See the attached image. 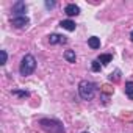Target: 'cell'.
Returning a JSON list of instances; mask_svg holds the SVG:
<instances>
[{
    "instance_id": "6da1fadb",
    "label": "cell",
    "mask_w": 133,
    "mask_h": 133,
    "mask_svg": "<svg viewBox=\"0 0 133 133\" xmlns=\"http://www.w3.org/2000/svg\"><path fill=\"white\" fill-rule=\"evenodd\" d=\"M39 125L42 127V130H44L45 133H66L63 124H61L59 121H56V119L42 117V119H39Z\"/></svg>"
},
{
    "instance_id": "7a4b0ae2",
    "label": "cell",
    "mask_w": 133,
    "mask_h": 133,
    "mask_svg": "<svg viewBox=\"0 0 133 133\" xmlns=\"http://www.w3.org/2000/svg\"><path fill=\"white\" fill-rule=\"evenodd\" d=\"M36 69V59L33 55H25L21 61V68H19V72L21 75L27 77V75H31Z\"/></svg>"
},
{
    "instance_id": "3957f363",
    "label": "cell",
    "mask_w": 133,
    "mask_h": 133,
    "mask_svg": "<svg viewBox=\"0 0 133 133\" xmlns=\"http://www.w3.org/2000/svg\"><path fill=\"white\" fill-rule=\"evenodd\" d=\"M78 94L83 100H91L96 94V85L88 80H82L78 83Z\"/></svg>"
},
{
    "instance_id": "277c9868",
    "label": "cell",
    "mask_w": 133,
    "mask_h": 133,
    "mask_svg": "<svg viewBox=\"0 0 133 133\" xmlns=\"http://www.w3.org/2000/svg\"><path fill=\"white\" fill-rule=\"evenodd\" d=\"M30 24V19L27 17V16H16V17H13L11 19V25L13 27H16V28H24V27H27Z\"/></svg>"
},
{
    "instance_id": "5b68a950",
    "label": "cell",
    "mask_w": 133,
    "mask_h": 133,
    "mask_svg": "<svg viewBox=\"0 0 133 133\" xmlns=\"http://www.w3.org/2000/svg\"><path fill=\"white\" fill-rule=\"evenodd\" d=\"M49 42H50L52 45H55V44H66V42H68V38L63 36V35H56V33H53V35L49 36Z\"/></svg>"
},
{
    "instance_id": "8992f818",
    "label": "cell",
    "mask_w": 133,
    "mask_h": 133,
    "mask_svg": "<svg viewBox=\"0 0 133 133\" xmlns=\"http://www.w3.org/2000/svg\"><path fill=\"white\" fill-rule=\"evenodd\" d=\"M64 13L68 14L69 17H72V16H78V14H80V8H78L75 3H69V5H66Z\"/></svg>"
},
{
    "instance_id": "52a82bcc",
    "label": "cell",
    "mask_w": 133,
    "mask_h": 133,
    "mask_svg": "<svg viewBox=\"0 0 133 133\" xmlns=\"http://www.w3.org/2000/svg\"><path fill=\"white\" fill-rule=\"evenodd\" d=\"M25 11H27V5H25L24 2H16V3L13 5V13L17 14V17H19V16H24L22 13H25Z\"/></svg>"
},
{
    "instance_id": "ba28073f",
    "label": "cell",
    "mask_w": 133,
    "mask_h": 133,
    "mask_svg": "<svg viewBox=\"0 0 133 133\" xmlns=\"http://www.w3.org/2000/svg\"><path fill=\"white\" fill-rule=\"evenodd\" d=\"M59 27H63L64 30H68V31H74L77 25H75V22H74V21L68 19V21H61V22H59Z\"/></svg>"
},
{
    "instance_id": "9c48e42d",
    "label": "cell",
    "mask_w": 133,
    "mask_h": 133,
    "mask_svg": "<svg viewBox=\"0 0 133 133\" xmlns=\"http://www.w3.org/2000/svg\"><path fill=\"white\" fill-rule=\"evenodd\" d=\"M88 45H89L91 49H94V50H97V49L100 47V39H99L97 36H91V38L88 39Z\"/></svg>"
},
{
    "instance_id": "30bf717a",
    "label": "cell",
    "mask_w": 133,
    "mask_h": 133,
    "mask_svg": "<svg viewBox=\"0 0 133 133\" xmlns=\"http://www.w3.org/2000/svg\"><path fill=\"white\" fill-rule=\"evenodd\" d=\"M97 61H99V63H102L103 66H107V64H110V63L113 61V55H110V53H105V55H100V56L97 58Z\"/></svg>"
},
{
    "instance_id": "8fae6325",
    "label": "cell",
    "mask_w": 133,
    "mask_h": 133,
    "mask_svg": "<svg viewBox=\"0 0 133 133\" xmlns=\"http://www.w3.org/2000/svg\"><path fill=\"white\" fill-rule=\"evenodd\" d=\"M125 96L133 100V82H127L125 83Z\"/></svg>"
},
{
    "instance_id": "7c38bea8",
    "label": "cell",
    "mask_w": 133,
    "mask_h": 133,
    "mask_svg": "<svg viewBox=\"0 0 133 133\" xmlns=\"http://www.w3.org/2000/svg\"><path fill=\"white\" fill-rule=\"evenodd\" d=\"M64 58L68 63H75V52L74 50H66L64 52Z\"/></svg>"
},
{
    "instance_id": "4fadbf2b",
    "label": "cell",
    "mask_w": 133,
    "mask_h": 133,
    "mask_svg": "<svg viewBox=\"0 0 133 133\" xmlns=\"http://www.w3.org/2000/svg\"><path fill=\"white\" fill-rule=\"evenodd\" d=\"M13 94H14V96H19V97H22V99H25V97H28V96H30L27 91H17V89H14V91H13Z\"/></svg>"
},
{
    "instance_id": "5bb4252c",
    "label": "cell",
    "mask_w": 133,
    "mask_h": 133,
    "mask_svg": "<svg viewBox=\"0 0 133 133\" xmlns=\"http://www.w3.org/2000/svg\"><path fill=\"white\" fill-rule=\"evenodd\" d=\"M119 75H121V71L117 69V71H114V74H111V75H110V80H114V82H117V80L121 78Z\"/></svg>"
},
{
    "instance_id": "9a60e30c",
    "label": "cell",
    "mask_w": 133,
    "mask_h": 133,
    "mask_svg": "<svg viewBox=\"0 0 133 133\" xmlns=\"http://www.w3.org/2000/svg\"><path fill=\"white\" fill-rule=\"evenodd\" d=\"M92 71H94V72H99V71H100V63H99L97 59L92 61Z\"/></svg>"
},
{
    "instance_id": "2e32d148",
    "label": "cell",
    "mask_w": 133,
    "mask_h": 133,
    "mask_svg": "<svg viewBox=\"0 0 133 133\" xmlns=\"http://www.w3.org/2000/svg\"><path fill=\"white\" fill-rule=\"evenodd\" d=\"M0 53H2V63H0V64H6V58H8V55H6V52L5 50H2V52H0Z\"/></svg>"
},
{
    "instance_id": "e0dca14e",
    "label": "cell",
    "mask_w": 133,
    "mask_h": 133,
    "mask_svg": "<svg viewBox=\"0 0 133 133\" xmlns=\"http://www.w3.org/2000/svg\"><path fill=\"white\" fill-rule=\"evenodd\" d=\"M55 6V2H45V8H53Z\"/></svg>"
},
{
    "instance_id": "ac0fdd59",
    "label": "cell",
    "mask_w": 133,
    "mask_h": 133,
    "mask_svg": "<svg viewBox=\"0 0 133 133\" xmlns=\"http://www.w3.org/2000/svg\"><path fill=\"white\" fill-rule=\"evenodd\" d=\"M130 39H131V42H133V30H131V33H130Z\"/></svg>"
},
{
    "instance_id": "d6986e66",
    "label": "cell",
    "mask_w": 133,
    "mask_h": 133,
    "mask_svg": "<svg viewBox=\"0 0 133 133\" xmlns=\"http://www.w3.org/2000/svg\"><path fill=\"white\" fill-rule=\"evenodd\" d=\"M83 133H88V131H83Z\"/></svg>"
}]
</instances>
